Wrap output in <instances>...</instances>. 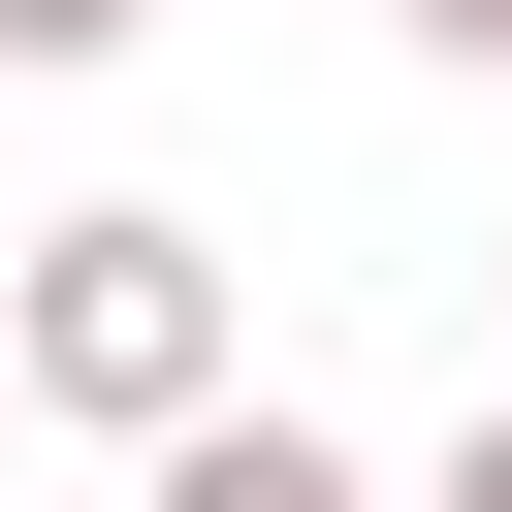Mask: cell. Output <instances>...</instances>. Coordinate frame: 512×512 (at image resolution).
Instances as JSON below:
<instances>
[{"label":"cell","mask_w":512,"mask_h":512,"mask_svg":"<svg viewBox=\"0 0 512 512\" xmlns=\"http://www.w3.org/2000/svg\"><path fill=\"white\" fill-rule=\"evenodd\" d=\"M0 384L32 416H96L128 480L224 416V224H160V192H96V224H32L0 256Z\"/></svg>","instance_id":"1"},{"label":"cell","mask_w":512,"mask_h":512,"mask_svg":"<svg viewBox=\"0 0 512 512\" xmlns=\"http://www.w3.org/2000/svg\"><path fill=\"white\" fill-rule=\"evenodd\" d=\"M128 512H384V480H352V448H320L288 384H224V416H192V448H160Z\"/></svg>","instance_id":"2"},{"label":"cell","mask_w":512,"mask_h":512,"mask_svg":"<svg viewBox=\"0 0 512 512\" xmlns=\"http://www.w3.org/2000/svg\"><path fill=\"white\" fill-rule=\"evenodd\" d=\"M128 32H160V0H0V64H128Z\"/></svg>","instance_id":"3"},{"label":"cell","mask_w":512,"mask_h":512,"mask_svg":"<svg viewBox=\"0 0 512 512\" xmlns=\"http://www.w3.org/2000/svg\"><path fill=\"white\" fill-rule=\"evenodd\" d=\"M416 512H512V384H480V416H448V480H416Z\"/></svg>","instance_id":"4"},{"label":"cell","mask_w":512,"mask_h":512,"mask_svg":"<svg viewBox=\"0 0 512 512\" xmlns=\"http://www.w3.org/2000/svg\"><path fill=\"white\" fill-rule=\"evenodd\" d=\"M416 64H512V0H416Z\"/></svg>","instance_id":"5"},{"label":"cell","mask_w":512,"mask_h":512,"mask_svg":"<svg viewBox=\"0 0 512 512\" xmlns=\"http://www.w3.org/2000/svg\"><path fill=\"white\" fill-rule=\"evenodd\" d=\"M0 416H32V384H0Z\"/></svg>","instance_id":"6"}]
</instances>
